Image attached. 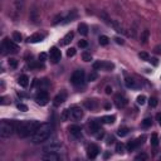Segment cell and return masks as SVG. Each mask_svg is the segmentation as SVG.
Returning a JSON list of instances; mask_svg holds the SVG:
<instances>
[{
	"instance_id": "cell-1",
	"label": "cell",
	"mask_w": 161,
	"mask_h": 161,
	"mask_svg": "<svg viewBox=\"0 0 161 161\" xmlns=\"http://www.w3.org/2000/svg\"><path fill=\"white\" fill-rule=\"evenodd\" d=\"M53 125L52 124H43V125H39L35 130V132L32 135V142L38 145V143H43L44 141H47L50 135L53 134Z\"/></svg>"
},
{
	"instance_id": "cell-2",
	"label": "cell",
	"mask_w": 161,
	"mask_h": 161,
	"mask_svg": "<svg viewBox=\"0 0 161 161\" xmlns=\"http://www.w3.org/2000/svg\"><path fill=\"white\" fill-rule=\"evenodd\" d=\"M39 127V124L37 121H23L17 124V132L20 139H27L30 135L35 132V130Z\"/></svg>"
},
{
	"instance_id": "cell-3",
	"label": "cell",
	"mask_w": 161,
	"mask_h": 161,
	"mask_svg": "<svg viewBox=\"0 0 161 161\" xmlns=\"http://www.w3.org/2000/svg\"><path fill=\"white\" fill-rule=\"evenodd\" d=\"M14 131H17V124L8 120H3L0 122V137L2 139H9L10 136H13Z\"/></svg>"
},
{
	"instance_id": "cell-4",
	"label": "cell",
	"mask_w": 161,
	"mask_h": 161,
	"mask_svg": "<svg viewBox=\"0 0 161 161\" xmlns=\"http://www.w3.org/2000/svg\"><path fill=\"white\" fill-rule=\"evenodd\" d=\"M84 71L83 69H77V71H74V73L72 74V77H71V83L73 84V86L76 87H79L82 86V84L84 83Z\"/></svg>"
},
{
	"instance_id": "cell-5",
	"label": "cell",
	"mask_w": 161,
	"mask_h": 161,
	"mask_svg": "<svg viewBox=\"0 0 161 161\" xmlns=\"http://www.w3.org/2000/svg\"><path fill=\"white\" fill-rule=\"evenodd\" d=\"M2 53L3 54H6V52H11V53H17L18 52V45L15 44L14 42H11L10 39H8V38H5V39L3 40V44H2Z\"/></svg>"
},
{
	"instance_id": "cell-6",
	"label": "cell",
	"mask_w": 161,
	"mask_h": 161,
	"mask_svg": "<svg viewBox=\"0 0 161 161\" xmlns=\"http://www.w3.org/2000/svg\"><path fill=\"white\" fill-rule=\"evenodd\" d=\"M68 117H69V120L78 121L83 117V110L78 106H72L71 108L68 110Z\"/></svg>"
},
{
	"instance_id": "cell-7",
	"label": "cell",
	"mask_w": 161,
	"mask_h": 161,
	"mask_svg": "<svg viewBox=\"0 0 161 161\" xmlns=\"http://www.w3.org/2000/svg\"><path fill=\"white\" fill-rule=\"evenodd\" d=\"M62 146H63L62 142H59L58 140H54V141H52L50 143L45 145L44 149H43V151H44V152H58V151H60Z\"/></svg>"
},
{
	"instance_id": "cell-8",
	"label": "cell",
	"mask_w": 161,
	"mask_h": 161,
	"mask_svg": "<svg viewBox=\"0 0 161 161\" xmlns=\"http://www.w3.org/2000/svg\"><path fill=\"white\" fill-rule=\"evenodd\" d=\"M35 101H37V103L38 105H40V106H45L48 103V101H49V97H48V92L47 91H39L37 93V96H35Z\"/></svg>"
},
{
	"instance_id": "cell-9",
	"label": "cell",
	"mask_w": 161,
	"mask_h": 161,
	"mask_svg": "<svg viewBox=\"0 0 161 161\" xmlns=\"http://www.w3.org/2000/svg\"><path fill=\"white\" fill-rule=\"evenodd\" d=\"M29 19L32 20L33 23H37L39 21V19H40V10L38 9V6H37V4H34L33 6H32V9H30V13H29Z\"/></svg>"
},
{
	"instance_id": "cell-10",
	"label": "cell",
	"mask_w": 161,
	"mask_h": 161,
	"mask_svg": "<svg viewBox=\"0 0 161 161\" xmlns=\"http://www.w3.org/2000/svg\"><path fill=\"white\" fill-rule=\"evenodd\" d=\"M60 57H62V53L57 47H52L49 50V58L53 63H58L60 60Z\"/></svg>"
},
{
	"instance_id": "cell-11",
	"label": "cell",
	"mask_w": 161,
	"mask_h": 161,
	"mask_svg": "<svg viewBox=\"0 0 161 161\" xmlns=\"http://www.w3.org/2000/svg\"><path fill=\"white\" fill-rule=\"evenodd\" d=\"M99 154V147L95 143H91L89 146L87 147V156L89 159H96L97 155Z\"/></svg>"
},
{
	"instance_id": "cell-12",
	"label": "cell",
	"mask_w": 161,
	"mask_h": 161,
	"mask_svg": "<svg viewBox=\"0 0 161 161\" xmlns=\"http://www.w3.org/2000/svg\"><path fill=\"white\" fill-rule=\"evenodd\" d=\"M66 98H67V93L64 91H62L60 93H58L56 97H54V99H53V106L54 107H58V106H60L64 101H66Z\"/></svg>"
},
{
	"instance_id": "cell-13",
	"label": "cell",
	"mask_w": 161,
	"mask_h": 161,
	"mask_svg": "<svg viewBox=\"0 0 161 161\" xmlns=\"http://www.w3.org/2000/svg\"><path fill=\"white\" fill-rule=\"evenodd\" d=\"M143 140H145V136H141V137H139L137 140L128 142V143H127V151H134L136 147H139L140 145L143 143Z\"/></svg>"
},
{
	"instance_id": "cell-14",
	"label": "cell",
	"mask_w": 161,
	"mask_h": 161,
	"mask_svg": "<svg viewBox=\"0 0 161 161\" xmlns=\"http://www.w3.org/2000/svg\"><path fill=\"white\" fill-rule=\"evenodd\" d=\"M114 105L117 106V108H124V107H126V105H127L126 97H124L122 95H117L114 97Z\"/></svg>"
},
{
	"instance_id": "cell-15",
	"label": "cell",
	"mask_w": 161,
	"mask_h": 161,
	"mask_svg": "<svg viewBox=\"0 0 161 161\" xmlns=\"http://www.w3.org/2000/svg\"><path fill=\"white\" fill-rule=\"evenodd\" d=\"M42 159L45 161H59L60 156L57 154V152H45V154L42 156Z\"/></svg>"
},
{
	"instance_id": "cell-16",
	"label": "cell",
	"mask_w": 161,
	"mask_h": 161,
	"mask_svg": "<svg viewBox=\"0 0 161 161\" xmlns=\"http://www.w3.org/2000/svg\"><path fill=\"white\" fill-rule=\"evenodd\" d=\"M69 132L73 137H76V139H81L82 137V128L77 125H72L69 127Z\"/></svg>"
},
{
	"instance_id": "cell-17",
	"label": "cell",
	"mask_w": 161,
	"mask_h": 161,
	"mask_svg": "<svg viewBox=\"0 0 161 161\" xmlns=\"http://www.w3.org/2000/svg\"><path fill=\"white\" fill-rule=\"evenodd\" d=\"M44 38H45V34L44 33H35V34L30 35L28 38V42L29 43H39V42H42L44 39Z\"/></svg>"
},
{
	"instance_id": "cell-18",
	"label": "cell",
	"mask_w": 161,
	"mask_h": 161,
	"mask_svg": "<svg viewBox=\"0 0 161 161\" xmlns=\"http://www.w3.org/2000/svg\"><path fill=\"white\" fill-rule=\"evenodd\" d=\"M73 37H74V33H73V32L67 33V34L63 37V39H62V42H60V44H62V45H68V44L72 42Z\"/></svg>"
},
{
	"instance_id": "cell-19",
	"label": "cell",
	"mask_w": 161,
	"mask_h": 161,
	"mask_svg": "<svg viewBox=\"0 0 161 161\" xmlns=\"http://www.w3.org/2000/svg\"><path fill=\"white\" fill-rule=\"evenodd\" d=\"M125 84H126V87L127 88H139V84H137V82L134 79V78H130V77H127L126 79H125Z\"/></svg>"
},
{
	"instance_id": "cell-20",
	"label": "cell",
	"mask_w": 161,
	"mask_h": 161,
	"mask_svg": "<svg viewBox=\"0 0 161 161\" xmlns=\"http://www.w3.org/2000/svg\"><path fill=\"white\" fill-rule=\"evenodd\" d=\"M88 128H89V132L91 134H96L98 131H102L101 127H99V125H98V122H96V121L91 122V124L88 125Z\"/></svg>"
},
{
	"instance_id": "cell-21",
	"label": "cell",
	"mask_w": 161,
	"mask_h": 161,
	"mask_svg": "<svg viewBox=\"0 0 161 161\" xmlns=\"http://www.w3.org/2000/svg\"><path fill=\"white\" fill-rule=\"evenodd\" d=\"M18 83L20 84L21 87H28V84H29V77H28L27 74L20 76V77L18 78Z\"/></svg>"
},
{
	"instance_id": "cell-22",
	"label": "cell",
	"mask_w": 161,
	"mask_h": 161,
	"mask_svg": "<svg viewBox=\"0 0 161 161\" xmlns=\"http://www.w3.org/2000/svg\"><path fill=\"white\" fill-rule=\"evenodd\" d=\"M24 4H25V0H15V11H17V14H20L23 11Z\"/></svg>"
},
{
	"instance_id": "cell-23",
	"label": "cell",
	"mask_w": 161,
	"mask_h": 161,
	"mask_svg": "<svg viewBox=\"0 0 161 161\" xmlns=\"http://www.w3.org/2000/svg\"><path fill=\"white\" fill-rule=\"evenodd\" d=\"M84 106H86L88 110H95V108H97V102L95 99H87V101H84Z\"/></svg>"
},
{
	"instance_id": "cell-24",
	"label": "cell",
	"mask_w": 161,
	"mask_h": 161,
	"mask_svg": "<svg viewBox=\"0 0 161 161\" xmlns=\"http://www.w3.org/2000/svg\"><path fill=\"white\" fill-rule=\"evenodd\" d=\"M78 32L81 35H87L88 34V27L87 24H84V23H81L78 25Z\"/></svg>"
},
{
	"instance_id": "cell-25",
	"label": "cell",
	"mask_w": 161,
	"mask_h": 161,
	"mask_svg": "<svg viewBox=\"0 0 161 161\" xmlns=\"http://www.w3.org/2000/svg\"><path fill=\"white\" fill-rule=\"evenodd\" d=\"M114 120H116V116H103L102 117V122L103 124H107V125H112L113 122H114Z\"/></svg>"
},
{
	"instance_id": "cell-26",
	"label": "cell",
	"mask_w": 161,
	"mask_h": 161,
	"mask_svg": "<svg viewBox=\"0 0 161 161\" xmlns=\"http://www.w3.org/2000/svg\"><path fill=\"white\" fill-rule=\"evenodd\" d=\"M128 131H130V130H128L127 127H120L118 131H117V135H118L120 137H125V136L128 135Z\"/></svg>"
},
{
	"instance_id": "cell-27",
	"label": "cell",
	"mask_w": 161,
	"mask_h": 161,
	"mask_svg": "<svg viewBox=\"0 0 161 161\" xmlns=\"http://www.w3.org/2000/svg\"><path fill=\"white\" fill-rule=\"evenodd\" d=\"M149 37H150V32L146 29V30H143L142 32V34H141V42L145 44V43H147V40H149Z\"/></svg>"
},
{
	"instance_id": "cell-28",
	"label": "cell",
	"mask_w": 161,
	"mask_h": 161,
	"mask_svg": "<svg viewBox=\"0 0 161 161\" xmlns=\"http://www.w3.org/2000/svg\"><path fill=\"white\" fill-rule=\"evenodd\" d=\"M110 43V38L106 37V35H101L99 37V44L101 45H107Z\"/></svg>"
},
{
	"instance_id": "cell-29",
	"label": "cell",
	"mask_w": 161,
	"mask_h": 161,
	"mask_svg": "<svg viewBox=\"0 0 161 161\" xmlns=\"http://www.w3.org/2000/svg\"><path fill=\"white\" fill-rule=\"evenodd\" d=\"M151 145H152V146H157V145H159V137H157L156 134L151 135Z\"/></svg>"
},
{
	"instance_id": "cell-30",
	"label": "cell",
	"mask_w": 161,
	"mask_h": 161,
	"mask_svg": "<svg viewBox=\"0 0 161 161\" xmlns=\"http://www.w3.org/2000/svg\"><path fill=\"white\" fill-rule=\"evenodd\" d=\"M13 40L17 42V43L21 42V34L18 33V32H14V33H13Z\"/></svg>"
},
{
	"instance_id": "cell-31",
	"label": "cell",
	"mask_w": 161,
	"mask_h": 161,
	"mask_svg": "<svg viewBox=\"0 0 161 161\" xmlns=\"http://www.w3.org/2000/svg\"><path fill=\"white\" fill-rule=\"evenodd\" d=\"M151 125H152V120H151V118H145V120L142 121V126H143V127L147 128V127H150Z\"/></svg>"
},
{
	"instance_id": "cell-32",
	"label": "cell",
	"mask_w": 161,
	"mask_h": 161,
	"mask_svg": "<svg viewBox=\"0 0 161 161\" xmlns=\"http://www.w3.org/2000/svg\"><path fill=\"white\" fill-rule=\"evenodd\" d=\"M9 67L10 68H17L18 67V60L14 59V58H10L9 59Z\"/></svg>"
},
{
	"instance_id": "cell-33",
	"label": "cell",
	"mask_w": 161,
	"mask_h": 161,
	"mask_svg": "<svg viewBox=\"0 0 161 161\" xmlns=\"http://www.w3.org/2000/svg\"><path fill=\"white\" fill-rule=\"evenodd\" d=\"M137 103H139V105H145V103H146V97H145L143 95H141V96H139V97H137Z\"/></svg>"
},
{
	"instance_id": "cell-34",
	"label": "cell",
	"mask_w": 161,
	"mask_h": 161,
	"mask_svg": "<svg viewBox=\"0 0 161 161\" xmlns=\"http://www.w3.org/2000/svg\"><path fill=\"white\" fill-rule=\"evenodd\" d=\"M116 151L118 152V154H124V152H125V146L122 143H117L116 145Z\"/></svg>"
},
{
	"instance_id": "cell-35",
	"label": "cell",
	"mask_w": 161,
	"mask_h": 161,
	"mask_svg": "<svg viewBox=\"0 0 161 161\" xmlns=\"http://www.w3.org/2000/svg\"><path fill=\"white\" fill-rule=\"evenodd\" d=\"M82 58H83L84 62H91V60H92V56L89 54V53H83Z\"/></svg>"
},
{
	"instance_id": "cell-36",
	"label": "cell",
	"mask_w": 161,
	"mask_h": 161,
	"mask_svg": "<svg viewBox=\"0 0 161 161\" xmlns=\"http://www.w3.org/2000/svg\"><path fill=\"white\" fill-rule=\"evenodd\" d=\"M157 99L155 98V97H152V98H150V101H149V105H150V107H152V108H154V107H156L157 106Z\"/></svg>"
},
{
	"instance_id": "cell-37",
	"label": "cell",
	"mask_w": 161,
	"mask_h": 161,
	"mask_svg": "<svg viewBox=\"0 0 161 161\" xmlns=\"http://www.w3.org/2000/svg\"><path fill=\"white\" fill-rule=\"evenodd\" d=\"M139 57L142 59V60H150V57H149V54L146 52H141L140 54H139Z\"/></svg>"
},
{
	"instance_id": "cell-38",
	"label": "cell",
	"mask_w": 161,
	"mask_h": 161,
	"mask_svg": "<svg viewBox=\"0 0 161 161\" xmlns=\"http://www.w3.org/2000/svg\"><path fill=\"white\" fill-rule=\"evenodd\" d=\"M96 79H97V73H96V72H91V73L88 74V81L93 82V81H96Z\"/></svg>"
},
{
	"instance_id": "cell-39",
	"label": "cell",
	"mask_w": 161,
	"mask_h": 161,
	"mask_svg": "<svg viewBox=\"0 0 161 161\" xmlns=\"http://www.w3.org/2000/svg\"><path fill=\"white\" fill-rule=\"evenodd\" d=\"M76 56V49L74 48H69V49H68L67 50V57H74Z\"/></svg>"
},
{
	"instance_id": "cell-40",
	"label": "cell",
	"mask_w": 161,
	"mask_h": 161,
	"mask_svg": "<svg viewBox=\"0 0 161 161\" xmlns=\"http://www.w3.org/2000/svg\"><path fill=\"white\" fill-rule=\"evenodd\" d=\"M103 69H106V71L113 69V64L112 63H103Z\"/></svg>"
},
{
	"instance_id": "cell-41",
	"label": "cell",
	"mask_w": 161,
	"mask_h": 161,
	"mask_svg": "<svg viewBox=\"0 0 161 161\" xmlns=\"http://www.w3.org/2000/svg\"><path fill=\"white\" fill-rule=\"evenodd\" d=\"M18 110H20V111H23V112H25V111H28V106L23 105V103H19V105H18Z\"/></svg>"
},
{
	"instance_id": "cell-42",
	"label": "cell",
	"mask_w": 161,
	"mask_h": 161,
	"mask_svg": "<svg viewBox=\"0 0 161 161\" xmlns=\"http://www.w3.org/2000/svg\"><path fill=\"white\" fill-rule=\"evenodd\" d=\"M135 160H147V155L146 154H140L135 157Z\"/></svg>"
},
{
	"instance_id": "cell-43",
	"label": "cell",
	"mask_w": 161,
	"mask_h": 161,
	"mask_svg": "<svg viewBox=\"0 0 161 161\" xmlns=\"http://www.w3.org/2000/svg\"><path fill=\"white\" fill-rule=\"evenodd\" d=\"M87 45H88V43H87L86 40H79V42H78V47H79V48H86Z\"/></svg>"
},
{
	"instance_id": "cell-44",
	"label": "cell",
	"mask_w": 161,
	"mask_h": 161,
	"mask_svg": "<svg viewBox=\"0 0 161 161\" xmlns=\"http://www.w3.org/2000/svg\"><path fill=\"white\" fill-rule=\"evenodd\" d=\"M93 68H95V69H101V68H103V63H101V62H96V63L93 64Z\"/></svg>"
},
{
	"instance_id": "cell-45",
	"label": "cell",
	"mask_w": 161,
	"mask_h": 161,
	"mask_svg": "<svg viewBox=\"0 0 161 161\" xmlns=\"http://www.w3.org/2000/svg\"><path fill=\"white\" fill-rule=\"evenodd\" d=\"M45 59H47V54H45V53H40V54H39V60H40V62H44Z\"/></svg>"
},
{
	"instance_id": "cell-46",
	"label": "cell",
	"mask_w": 161,
	"mask_h": 161,
	"mask_svg": "<svg viewBox=\"0 0 161 161\" xmlns=\"http://www.w3.org/2000/svg\"><path fill=\"white\" fill-rule=\"evenodd\" d=\"M114 40H116V43L117 44H124V39H122V38H116V39H114Z\"/></svg>"
},
{
	"instance_id": "cell-47",
	"label": "cell",
	"mask_w": 161,
	"mask_h": 161,
	"mask_svg": "<svg viewBox=\"0 0 161 161\" xmlns=\"http://www.w3.org/2000/svg\"><path fill=\"white\" fill-rule=\"evenodd\" d=\"M106 93H107V95H111V93H112V88H111L110 86L106 87Z\"/></svg>"
},
{
	"instance_id": "cell-48",
	"label": "cell",
	"mask_w": 161,
	"mask_h": 161,
	"mask_svg": "<svg viewBox=\"0 0 161 161\" xmlns=\"http://www.w3.org/2000/svg\"><path fill=\"white\" fill-rule=\"evenodd\" d=\"M156 120H157V121H159V125H160V126H161V112H160V113H157V114H156Z\"/></svg>"
},
{
	"instance_id": "cell-49",
	"label": "cell",
	"mask_w": 161,
	"mask_h": 161,
	"mask_svg": "<svg viewBox=\"0 0 161 161\" xmlns=\"http://www.w3.org/2000/svg\"><path fill=\"white\" fill-rule=\"evenodd\" d=\"M113 141H114V139H113L112 136H110L108 139H107V143H108V145H110V143H113Z\"/></svg>"
},
{
	"instance_id": "cell-50",
	"label": "cell",
	"mask_w": 161,
	"mask_h": 161,
	"mask_svg": "<svg viewBox=\"0 0 161 161\" xmlns=\"http://www.w3.org/2000/svg\"><path fill=\"white\" fill-rule=\"evenodd\" d=\"M155 52L160 54V53H161V45H157V47H155Z\"/></svg>"
},
{
	"instance_id": "cell-51",
	"label": "cell",
	"mask_w": 161,
	"mask_h": 161,
	"mask_svg": "<svg viewBox=\"0 0 161 161\" xmlns=\"http://www.w3.org/2000/svg\"><path fill=\"white\" fill-rule=\"evenodd\" d=\"M150 62H152V64H154V66H157V59H155V58H152Z\"/></svg>"
}]
</instances>
